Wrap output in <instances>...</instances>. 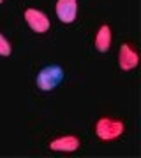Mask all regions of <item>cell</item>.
<instances>
[{"label": "cell", "mask_w": 141, "mask_h": 158, "mask_svg": "<svg viewBox=\"0 0 141 158\" xmlns=\"http://www.w3.org/2000/svg\"><path fill=\"white\" fill-rule=\"evenodd\" d=\"M64 69L60 65H46L44 69H41L37 77H35V85L41 91H51L56 86L62 85L64 81Z\"/></svg>", "instance_id": "cell-1"}, {"label": "cell", "mask_w": 141, "mask_h": 158, "mask_svg": "<svg viewBox=\"0 0 141 158\" xmlns=\"http://www.w3.org/2000/svg\"><path fill=\"white\" fill-rule=\"evenodd\" d=\"M125 130V125L122 119L117 118H101L95 123V135L101 141H117Z\"/></svg>", "instance_id": "cell-2"}, {"label": "cell", "mask_w": 141, "mask_h": 158, "mask_svg": "<svg viewBox=\"0 0 141 158\" xmlns=\"http://www.w3.org/2000/svg\"><path fill=\"white\" fill-rule=\"evenodd\" d=\"M25 21L28 23V27L34 30L35 34H44V32H48L50 30V19H48V16H46L42 11H39V9H34V7H28V9H25Z\"/></svg>", "instance_id": "cell-3"}, {"label": "cell", "mask_w": 141, "mask_h": 158, "mask_svg": "<svg viewBox=\"0 0 141 158\" xmlns=\"http://www.w3.org/2000/svg\"><path fill=\"white\" fill-rule=\"evenodd\" d=\"M139 63V56L136 49L130 44H122L118 51V65L124 72H129V70H134Z\"/></svg>", "instance_id": "cell-4"}, {"label": "cell", "mask_w": 141, "mask_h": 158, "mask_svg": "<svg viewBox=\"0 0 141 158\" xmlns=\"http://www.w3.org/2000/svg\"><path fill=\"white\" fill-rule=\"evenodd\" d=\"M56 16L62 23L71 25L78 14V0H56Z\"/></svg>", "instance_id": "cell-5"}, {"label": "cell", "mask_w": 141, "mask_h": 158, "mask_svg": "<svg viewBox=\"0 0 141 158\" xmlns=\"http://www.w3.org/2000/svg\"><path fill=\"white\" fill-rule=\"evenodd\" d=\"M79 148V139L76 135H62L56 137L50 142L51 151H62V153H74Z\"/></svg>", "instance_id": "cell-6"}, {"label": "cell", "mask_w": 141, "mask_h": 158, "mask_svg": "<svg viewBox=\"0 0 141 158\" xmlns=\"http://www.w3.org/2000/svg\"><path fill=\"white\" fill-rule=\"evenodd\" d=\"M111 46V28L109 25H102L95 35V49L99 53H106Z\"/></svg>", "instance_id": "cell-7"}, {"label": "cell", "mask_w": 141, "mask_h": 158, "mask_svg": "<svg viewBox=\"0 0 141 158\" xmlns=\"http://www.w3.org/2000/svg\"><path fill=\"white\" fill-rule=\"evenodd\" d=\"M11 51H12V48H11V42L4 37V35L0 34V56H4V58H7L9 55H11Z\"/></svg>", "instance_id": "cell-8"}, {"label": "cell", "mask_w": 141, "mask_h": 158, "mask_svg": "<svg viewBox=\"0 0 141 158\" xmlns=\"http://www.w3.org/2000/svg\"><path fill=\"white\" fill-rule=\"evenodd\" d=\"M2 2H4V0H0V4H2Z\"/></svg>", "instance_id": "cell-9"}]
</instances>
